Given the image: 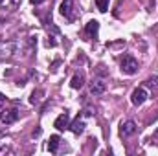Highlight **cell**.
I'll return each instance as SVG.
<instances>
[{
	"label": "cell",
	"mask_w": 158,
	"mask_h": 156,
	"mask_svg": "<svg viewBox=\"0 0 158 156\" xmlns=\"http://www.w3.org/2000/svg\"><path fill=\"white\" fill-rule=\"evenodd\" d=\"M40 94H42L40 90H37V92H33V94H31V99H30V101H31L33 105H35V103H39V101H40V97H39Z\"/></svg>",
	"instance_id": "cell-14"
},
{
	"label": "cell",
	"mask_w": 158,
	"mask_h": 156,
	"mask_svg": "<svg viewBox=\"0 0 158 156\" xmlns=\"http://www.w3.org/2000/svg\"><path fill=\"white\" fill-rule=\"evenodd\" d=\"M134 132H136V123H134L132 119L121 121V125H119V136H121V138H129V136H132Z\"/></svg>",
	"instance_id": "cell-5"
},
{
	"label": "cell",
	"mask_w": 158,
	"mask_h": 156,
	"mask_svg": "<svg viewBox=\"0 0 158 156\" xmlns=\"http://www.w3.org/2000/svg\"><path fill=\"white\" fill-rule=\"evenodd\" d=\"M59 11H61V15H63L68 22H74V20H76V2H74V0H63Z\"/></svg>",
	"instance_id": "cell-2"
},
{
	"label": "cell",
	"mask_w": 158,
	"mask_h": 156,
	"mask_svg": "<svg viewBox=\"0 0 158 156\" xmlns=\"http://www.w3.org/2000/svg\"><path fill=\"white\" fill-rule=\"evenodd\" d=\"M68 125H70V116H68V112L61 114V116L53 121V127H55L57 130H64V129H68Z\"/></svg>",
	"instance_id": "cell-10"
},
{
	"label": "cell",
	"mask_w": 158,
	"mask_h": 156,
	"mask_svg": "<svg viewBox=\"0 0 158 156\" xmlns=\"http://www.w3.org/2000/svg\"><path fill=\"white\" fill-rule=\"evenodd\" d=\"M19 44L15 40H2L0 42V59H9L17 53Z\"/></svg>",
	"instance_id": "cell-3"
},
{
	"label": "cell",
	"mask_w": 158,
	"mask_h": 156,
	"mask_svg": "<svg viewBox=\"0 0 158 156\" xmlns=\"http://www.w3.org/2000/svg\"><path fill=\"white\" fill-rule=\"evenodd\" d=\"M98 31H99V22H98V20H90V22L85 26V33H86V37H90V39H96V37H98Z\"/></svg>",
	"instance_id": "cell-9"
},
{
	"label": "cell",
	"mask_w": 158,
	"mask_h": 156,
	"mask_svg": "<svg viewBox=\"0 0 158 156\" xmlns=\"http://www.w3.org/2000/svg\"><path fill=\"white\" fill-rule=\"evenodd\" d=\"M59 143H61V138H59L57 134L50 136V142H48V151H50L52 154H55V153L59 151Z\"/></svg>",
	"instance_id": "cell-11"
},
{
	"label": "cell",
	"mask_w": 158,
	"mask_h": 156,
	"mask_svg": "<svg viewBox=\"0 0 158 156\" xmlns=\"http://www.w3.org/2000/svg\"><path fill=\"white\" fill-rule=\"evenodd\" d=\"M83 84H85V76H83L81 72H77V74L72 77V81H70V86H72L74 90H79V88H83Z\"/></svg>",
	"instance_id": "cell-12"
},
{
	"label": "cell",
	"mask_w": 158,
	"mask_h": 156,
	"mask_svg": "<svg viewBox=\"0 0 158 156\" xmlns=\"http://www.w3.org/2000/svg\"><path fill=\"white\" fill-rule=\"evenodd\" d=\"M20 116V112L17 110V109H11V110H6V112H2L0 114V121L4 123V125H11V123H15L17 119Z\"/></svg>",
	"instance_id": "cell-7"
},
{
	"label": "cell",
	"mask_w": 158,
	"mask_h": 156,
	"mask_svg": "<svg viewBox=\"0 0 158 156\" xmlns=\"http://www.w3.org/2000/svg\"><path fill=\"white\" fill-rule=\"evenodd\" d=\"M4 101H6V96H4V94H0V107L4 105Z\"/></svg>",
	"instance_id": "cell-19"
},
{
	"label": "cell",
	"mask_w": 158,
	"mask_h": 156,
	"mask_svg": "<svg viewBox=\"0 0 158 156\" xmlns=\"http://www.w3.org/2000/svg\"><path fill=\"white\" fill-rule=\"evenodd\" d=\"M96 4H98V9L101 13H105L109 9V0H96Z\"/></svg>",
	"instance_id": "cell-13"
},
{
	"label": "cell",
	"mask_w": 158,
	"mask_h": 156,
	"mask_svg": "<svg viewBox=\"0 0 158 156\" xmlns=\"http://www.w3.org/2000/svg\"><path fill=\"white\" fill-rule=\"evenodd\" d=\"M147 84L153 86V88H158V77H151L149 81H147Z\"/></svg>",
	"instance_id": "cell-16"
},
{
	"label": "cell",
	"mask_w": 158,
	"mask_h": 156,
	"mask_svg": "<svg viewBox=\"0 0 158 156\" xmlns=\"http://www.w3.org/2000/svg\"><path fill=\"white\" fill-rule=\"evenodd\" d=\"M145 99H147V90H145L143 86H138V88L131 94V101H132V105H136V107L143 105Z\"/></svg>",
	"instance_id": "cell-4"
},
{
	"label": "cell",
	"mask_w": 158,
	"mask_h": 156,
	"mask_svg": "<svg viewBox=\"0 0 158 156\" xmlns=\"http://www.w3.org/2000/svg\"><path fill=\"white\" fill-rule=\"evenodd\" d=\"M96 74H98L99 77H105V76H107V70H105V66H98V70H96Z\"/></svg>",
	"instance_id": "cell-15"
},
{
	"label": "cell",
	"mask_w": 158,
	"mask_h": 156,
	"mask_svg": "<svg viewBox=\"0 0 158 156\" xmlns=\"http://www.w3.org/2000/svg\"><path fill=\"white\" fill-rule=\"evenodd\" d=\"M105 90H107V84H105L103 79L101 77L92 79V83H90V94H92V96H101Z\"/></svg>",
	"instance_id": "cell-6"
},
{
	"label": "cell",
	"mask_w": 158,
	"mask_h": 156,
	"mask_svg": "<svg viewBox=\"0 0 158 156\" xmlns=\"http://www.w3.org/2000/svg\"><path fill=\"white\" fill-rule=\"evenodd\" d=\"M119 70H121V74H125V76H134L136 72H138V61L132 57V55H123V59H121V63H119Z\"/></svg>",
	"instance_id": "cell-1"
},
{
	"label": "cell",
	"mask_w": 158,
	"mask_h": 156,
	"mask_svg": "<svg viewBox=\"0 0 158 156\" xmlns=\"http://www.w3.org/2000/svg\"><path fill=\"white\" fill-rule=\"evenodd\" d=\"M30 2H31L33 6H39V4H42V2H44V0H30Z\"/></svg>",
	"instance_id": "cell-18"
},
{
	"label": "cell",
	"mask_w": 158,
	"mask_h": 156,
	"mask_svg": "<svg viewBox=\"0 0 158 156\" xmlns=\"http://www.w3.org/2000/svg\"><path fill=\"white\" fill-rule=\"evenodd\" d=\"M0 2H4V0H0Z\"/></svg>",
	"instance_id": "cell-20"
},
{
	"label": "cell",
	"mask_w": 158,
	"mask_h": 156,
	"mask_svg": "<svg viewBox=\"0 0 158 156\" xmlns=\"http://www.w3.org/2000/svg\"><path fill=\"white\" fill-rule=\"evenodd\" d=\"M59 63H61V61H55V63H53V66H52V72H55V70H57V66H59Z\"/></svg>",
	"instance_id": "cell-17"
},
{
	"label": "cell",
	"mask_w": 158,
	"mask_h": 156,
	"mask_svg": "<svg viewBox=\"0 0 158 156\" xmlns=\"http://www.w3.org/2000/svg\"><path fill=\"white\" fill-rule=\"evenodd\" d=\"M85 127H86V125H85V116H83V114L77 116L70 125H68V129H70L74 134H83V132H85Z\"/></svg>",
	"instance_id": "cell-8"
}]
</instances>
